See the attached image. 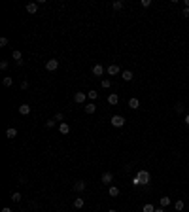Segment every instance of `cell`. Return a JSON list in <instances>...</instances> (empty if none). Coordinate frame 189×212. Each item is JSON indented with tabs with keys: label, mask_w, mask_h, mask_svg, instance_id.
Returning a JSON list of instances; mask_svg holds the SVG:
<instances>
[{
	"label": "cell",
	"mask_w": 189,
	"mask_h": 212,
	"mask_svg": "<svg viewBox=\"0 0 189 212\" xmlns=\"http://www.w3.org/2000/svg\"><path fill=\"white\" fill-rule=\"evenodd\" d=\"M108 212H117V210H114V208H110V210H108Z\"/></svg>",
	"instance_id": "ab89813d"
},
{
	"label": "cell",
	"mask_w": 189,
	"mask_h": 212,
	"mask_svg": "<svg viewBox=\"0 0 189 212\" xmlns=\"http://www.w3.org/2000/svg\"><path fill=\"white\" fill-rule=\"evenodd\" d=\"M104 74V66L102 65H95L93 66V76H102Z\"/></svg>",
	"instance_id": "30bf717a"
},
{
	"label": "cell",
	"mask_w": 189,
	"mask_h": 212,
	"mask_svg": "<svg viewBox=\"0 0 189 212\" xmlns=\"http://www.w3.org/2000/svg\"><path fill=\"white\" fill-rule=\"evenodd\" d=\"M2 212H11V208H8V206H4V208H2Z\"/></svg>",
	"instance_id": "d590c367"
},
{
	"label": "cell",
	"mask_w": 189,
	"mask_h": 212,
	"mask_svg": "<svg viewBox=\"0 0 189 212\" xmlns=\"http://www.w3.org/2000/svg\"><path fill=\"white\" fill-rule=\"evenodd\" d=\"M106 72H108L110 76H115V74H119V72H121V68H119L117 65H110V66L106 68Z\"/></svg>",
	"instance_id": "8992f818"
},
{
	"label": "cell",
	"mask_w": 189,
	"mask_h": 212,
	"mask_svg": "<svg viewBox=\"0 0 189 212\" xmlns=\"http://www.w3.org/2000/svg\"><path fill=\"white\" fill-rule=\"evenodd\" d=\"M112 180H114V174H112V173H104L102 174V184H106V186H108V184H112Z\"/></svg>",
	"instance_id": "ba28073f"
},
{
	"label": "cell",
	"mask_w": 189,
	"mask_h": 212,
	"mask_svg": "<svg viewBox=\"0 0 189 212\" xmlns=\"http://www.w3.org/2000/svg\"><path fill=\"white\" fill-rule=\"evenodd\" d=\"M85 99H87V95L83 93V91H78V93L74 95V101L78 102V104H83V102H85Z\"/></svg>",
	"instance_id": "277c9868"
},
{
	"label": "cell",
	"mask_w": 189,
	"mask_h": 212,
	"mask_svg": "<svg viewBox=\"0 0 189 212\" xmlns=\"http://www.w3.org/2000/svg\"><path fill=\"white\" fill-rule=\"evenodd\" d=\"M183 206H185V205H183V201H176L174 203V208L176 210H183Z\"/></svg>",
	"instance_id": "484cf974"
},
{
	"label": "cell",
	"mask_w": 189,
	"mask_h": 212,
	"mask_svg": "<svg viewBox=\"0 0 189 212\" xmlns=\"http://www.w3.org/2000/svg\"><path fill=\"white\" fill-rule=\"evenodd\" d=\"M6 137L10 138V140H11V138H15V137H17V129H13V127H10V129L6 131Z\"/></svg>",
	"instance_id": "9a60e30c"
},
{
	"label": "cell",
	"mask_w": 189,
	"mask_h": 212,
	"mask_svg": "<svg viewBox=\"0 0 189 212\" xmlns=\"http://www.w3.org/2000/svg\"><path fill=\"white\" fill-rule=\"evenodd\" d=\"M182 15H183V17H189V8H183V11H182Z\"/></svg>",
	"instance_id": "836d02e7"
},
{
	"label": "cell",
	"mask_w": 189,
	"mask_h": 212,
	"mask_svg": "<svg viewBox=\"0 0 189 212\" xmlns=\"http://www.w3.org/2000/svg\"><path fill=\"white\" fill-rule=\"evenodd\" d=\"M83 205H85V201H83L82 197H78V199L74 201V206H76V208H83Z\"/></svg>",
	"instance_id": "44dd1931"
},
{
	"label": "cell",
	"mask_w": 189,
	"mask_h": 212,
	"mask_svg": "<svg viewBox=\"0 0 189 212\" xmlns=\"http://www.w3.org/2000/svg\"><path fill=\"white\" fill-rule=\"evenodd\" d=\"M142 212H155V208H153V205H151V203H148V205H144Z\"/></svg>",
	"instance_id": "cb8c5ba5"
},
{
	"label": "cell",
	"mask_w": 189,
	"mask_h": 212,
	"mask_svg": "<svg viewBox=\"0 0 189 212\" xmlns=\"http://www.w3.org/2000/svg\"><path fill=\"white\" fill-rule=\"evenodd\" d=\"M110 123L114 127H123V125H125V118H123V116H112Z\"/></svg>",
	"instance_id": "7a4b0ae2"
},
{
	"label": "cell",
	"mask_w": 189,
	"mask_h": 212,
	"mask_svg": "<svg viewBox=\"0 0 189 212\" xmlns=\"http://www.w3.org/2000/svg\"><path fill=\"white\" fill-rule=\"evenodd\" d=\"M6 46H8V38L2 36V38H0V47H6Z\"/></svg>",
	"instance_id": "f1b7e54d"
},
{
	"label": "cell",
	"mask_w": 189,
	"mask_h": 212,
	"mask_svg": "<svg viewBox=\"0 0 189 212\" xmlns=\"http://www.w3.org/2000/svg\"><path fill=\"white\" fill-rule=\"evenodd\" d=\"M8 66H10V63H8V61H2V63H0V68H2V70H6Z\"/></svg>",
	"instance_id": "1f68e13d"
},
{
	"label": "cell",
	"mask_w": 189,
	"mask_h": 212,
	"mask_svg": "<svg viewBox=\"0 0 189 212\" xmlns=\"http://www.w3.org/2000/svg\"><path fill=\"white\" fill-rule=\"evenodd\" d=\"M55 119H57V121H63V119H64V116L61 114V112H57V114H55Z\"/></svg>",
	"instance_id": "d6a6232c"
},
{
	"label": "cell",
	"mask_w": 189,
	"mask_h": 212,
	"mask_svg": "<svg viewBox=\"0 0 189 212\" xmlns=\"http://www.w3.org/2000/svg\"><path fill=\"white\" fill-rule=\"evenodd\" d=\"M121 78L125 80V82H132V72L131 70H123L121 72Z\"/></svg>",
	"instance_id": "5bb4252c"
},
{
	"label": "cell",
	"mask_w": 189,
	"mask_h": 212,
	"mask_svg": "<svg viewBox=\"0 0 189 212\" xmlns=\"http://www.w3.org/2000/svg\"><path fill=\"white\" fill-rule=\"evenodd\" d=\"M87 97H89L91 101H95V99L98 97V93H96V91H93V89H91V91H87Z\"/></svg>",
	"instance_id": "d4e9b609"
},
{
	"label": "cell",
	"mask_w": 189,
	"mask_h": 212,
	"mask_svg": "<svg viewBox=\"0 0 189 212\" xmlns=\"http://www.w3.org/2000/svg\"><path fill=\"white\" fill-rule=\"evenodd\" d=\"M85 187H87V184L83 182V180H78V182L74 184V191H78V193H82V191L85 189Z\"/></svg>",
	"instance_id": "5b68a950"
},
{
	"label": "cell",
	"mask_w": 189,
	"mask_h": 212,
	"mask_svg": "<svg viewBox=\"0 0 189 212\" xmlns=\"http://www.w3.org/2000/svg\"><path fill=\"white\" fill-rule=\"evenodd\" d=\"M174 110L178 112V114H182V112H183V104H182V102H178V104L174 106Z\"/></svg>",
	"instance_id": "83f0119b"
},
{
	"label": "cell",
	"mask_w": 189,
	"mask_h": 212,
	"mask_svg": "<svg viewBox=\"0 0 189 212\" xmlns=\"http://www.w3.org/2000/svg\"><path fill=\"white\" fill-rule=\"evenodd\" d=\"M140 4H142V8H150L151 6V0H142Z\"/></svg>",
	"instance_id": "4dcf8cb0"
},
{
	"label": "cell",
	"mask_w": 189,
	"mask_h": 212,
	"mask_svg": "<svg viewBox=\"0 0 189 212\" xmlns=\"http://www.w3.org/2000/svg\"><path fill=\"white\" fill-rule=\"evenodd\" d=\"M129 106H131L132 110H136V108H140V101H138L136 97H132L131 101H129Z\"/></svg>",
	"instance_id": "4fadbf2b"
},
{
	"label": "cell",
	"mask_w": 189,
	"mask_h": 212,
	"mask_svg": "<svg viewBox=\"0 0 189 212\" xmlns=\"http://www.w3.org/2000/svg\"><path fill=\"white\" fill-rule=\"evenodd\" d=\"M185 125H187V127H189V114H187V116H185Z\"/></svg>",
	"instance_id": "8d00e7d4"
},
{
	"label": "cell",
	"mask_w": 189,
	"mask_h": 212,
	"mask_svg": "<svg viewBox=\"0 0 189 212\" xmlns=\"http://www.w3.org/2000/svg\"><path fill=\"white\" fill-rule=\"evenodd\" d=\"M110 85H112V82H110L108 78H104V80H102V87H104V89H108Z\"/></svg>",
	"instance_id": "4316f807"
},
{
	"label": "cell",
	"mask_w": 189,
	"mask_h": 212,
	"mask_svg": "<svg viewBox=\"0 0 189 212\" xmlns=\"http://www.w3.org/2000/svg\"><path fill=\"white\" fill-rule=\"evenodd\" d=\"M108 193H110V195H112V197H117V195H119V187H115V186H112V187H110V189H108Z\"/></svg>",
	"instance_id": "d6986e66"
},
{
	"label": "cell",
	"mask_w": 189,
	"mask_h": 212,
	"mask_svg": "<svg viewBox=\"0 0 189 212\" xmlns=\"http://www.w3.org/2000/svg\"><path fill=\"white\" fill-rule=\"evenodd\" d=\"M19 114H21V116H29L30 114V106L29 104H21V106H19Z\"/></svg>",
	"instance_id": "8fae6325"
},
{
	"label": "cell",
	"mask_w": 189,
	"mask_h": 212,
	"mask_svg": "<svg viewBox=\"0 0 189 212\" xmlns=\"http://www.w3.org/2000/svg\"><path fill=\"white\" fill-rule=\"evenodd\" d=\"M46 68L49 70V72L57 70V68H59V61H57V59H49V61L46 63Z\"/></svg>",
	"instance_id": "3957f363"
},
{
	"label": "cell",
	"mask_w": 189,
	"mask_h": 212,
	"mask_svg": "<svg viewBox=\"0 0 189 212\" xmlns=\"http://www.w3.org/2000/svg\"><path fill=\"white\" fill-rule=\"evenodd\" d=\"M59 131H61V135H68L70 133V125H68V123H61V125H59Z\"/></svg>",
	"instance_id": "7c38bea8"
},
{
	"label": "cell",
	"mask_w": 189,
	"mask_h": 212,
	"mask_svg": "<svg viewBox=\"0 0 189 212\" xmlns=\"http://www.w3.org/2000/svg\"><path fill=\"white\" fill-rule=\"evenodd\" d=\"M55 121H57V119H47V121H46V127H55Z\"/></svg>",
	"instance_id": "f546056e"
},
{
	"label": "cell",
	"mask_w": 189,
	"mask_h": 212,
	"mask_svg": "<svg viewBox=\"0 0 189 212\" xmlns=\"http://www.w3.org/2000/svg\"><path fill=\"white\" fill-rule=\"evenodd\" d=\"M155 212H164V208L161 206V208H155Z\"/></svg>",
	"instance_id": "74e56055"
},
{
	"label": "cell",
	"mask_w": 189,
	"mask_h": 212,
	"mask_svg": "<svg viewBox=\"0 0 189 212\" xmlns=\"http://www.w3.org/2000/svg\"><path fill=\"white\" fill-rule=\"evenodd\" d=\"M95 110H96V104H95V102H89V104L85 106V112H87V114H95Z\"/></svg>",
	"instance_id": "e0dca14e"
},
{
	"label": "cell",
	"mask_w": 189,
	"mask_h": 212,
	"mask_svg": "<svg viewBox=\"0 0 189 212\" xmlns=\"http://www.w3.org/2000/svg\"><path fill=\"white\" fill-rule=\"evenodd\" d=\"M132 184L134 186H146V184H150V173L148 170H138V174L132 180Z\"/></svg>",
	"instance_id": "6da1fadb"
},
{
	"label": "cell",
	"mask_w": 189,
	"mask_h": 212,
	"mask_svg": "<svg viewBox=\"0 0 189 212\" xmlns=\"http://www.w3.org/2000/svg\"><path fill=\"white\" fill-rule=\"evenodd\" d=\"M185 8H189V0H185Z\"/></svg>",
	"instance_id": "f35d334b"
},
{
	"label": "cell",
	"mask_w": 189,
	"mask_h": 212,
	"mask_svg": "<svg viewBox=\"0 0 189 212\" xmlns=\"http://www.w3.org/2000/svg\"><path fill=\"white\" fill-rule=\"evenodd\" d=\"M27 11H29V13H36V11H38V4L36 2H29L27 4Z\"/></svg>",
	"instance_id": "9c48e42d"
},
{
	"label": "cell",
	"mask_w": 189,
	"mask_h": 212,
	"mask_svg": "<svg viewBox=\"0 0 189 212\" xmlns=\"http://www.w3.org/2000/svg\"><path fill=\"white\" fill-rule=\"evenodd\" d=\"M2 83H4V87H11V85H13V78H10V76H6V78L2 80Z\"/></svg>",
	"instance_id": "ac0fdd59"
},
{
	"label": "cell",
	"mask_w": 189,
	"mask_h": 212,
	"mask_svg": "<svg viewBox=\"0 0 189 212\" xmlns=\"http://www.w3.org/2000/svg\"><path fill=\"white\" fill-rule=\"evenodd\" d=\"M170 197H161V206H163V208H164V206H168V205H170Z\"/></svg>",
	"instance_id": "7402d4cb"
},
{
	"label": "cell",
	"mask_w": 189,
	"mask_h": 212,
	"mask_svg": "<svg viewBox=\"0 0 189 212\" xmlns=\"http://www.w3.org/2000/svg\"><path fill=\"white\" fill-rule=\"evenodd\" d=\"M21 199H23V195L19 193V191H15V193H11V201H13V203H19Z\"/></svg>",
	"instance_id": "ffe728a7"
},
{
	"label": "cell",
	"mask_w": 189,
	"mask_h": 212,
	"mask_svg": "<svg viewBox=\"0 0 189 212\" xmlns=\"http://www.w3.org/2000/svg\"><path fill=\"white\" fill-rule=\"evenodd\" d=\"M11 55H13L15 63H17V65L21 66V65H23V55H21V51H19V49H15V51H13V53H11Z\"/></svg>",
	"instance_id": "52a82bcc"
},
{
	"label": "cell",
	"mask_w": 189,
	"mask_h": 212,
	"mask_svg": "<svg viewBox=\"0 0 189 212\" xmlns=\"http://www.w3.org/2000/svg\"><path fill=\"white\" fill-rule=\"evenodd\" d=\"M108 102H110V104H117V102H119V97H117L115 93L108 95Z\"/></svg>",
	"instance_id": "2e32d148"
},
{
	"label": "cell",
	"mask_w": 189,
	"mask_h": 212,
	"mask_svg": "<svg viewBox=\"0 0 189 212\" xmlns=\"http://www.w3.org/2000/svg\"><path fill=\"white\" fill-rule=\"evenodd\" d=\"M112 8H114L115 11H117V10H121V8H123V2H121V0H115V2L112 4Z\"/></svg>",
	"instance_id": "603a6c76"
},
{
	"label": "cell",
	"mask_w": 189,
	"mask_h": 212,
	"mask_svg": "<svg viewBox=\"0 0 189 212\" xmlns=\"http://www.w3.org/2000/svg\"><path fill=\"white\" fill-rule=\"evenodd\" d=\"M27 87H29V82H27V80H25V82H21V89H27Z\"/></svg>",
	"instance_id": "e575fe53"
}]
</instances>
